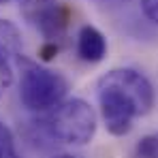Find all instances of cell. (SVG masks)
<instances>
[{
	"mask_svg": "<svg viewBox=\"0 0 158 158\" xmlns=\"http://www.w3.org/2000/svg\"><path fill=\"white\" fill-rule=\"evenodd\" d=\"M96 94L107 131L115 137L128 135L135 118L150 113L154 107L150 79L135 69H113L105 73L98 79Z\"/></svg>",
	"mask_w": 158,
	"mask_h": 158,
	"instance_id": "cell-1",
	"label": "cell"
},
{
	"mask_svg": "<svg viewBox=\"0 0 158 158\" xmlns=\"http://www.w3.org/2000/svg\"><path fill=\"white\" fill-rule=\"evenodd\" d=\"M47 139L66 145H85L96 132V113L81 98L60 101L49 113L36 122Z\"/></svg>",
	"mask_w": 158,
	"mask_h": 158,
	"instance_id": "cell-2",
	"label": "cell"
},
{
	"mask_svg": "<svg viewBox=\"0 0 158 158\" xmlns=\"http://www.w3.org/2000/svg\"><path fill=\"white\" fill-rule=\"evenodd\" d=\"M17 64L22 66L19 79V98L30 111H49L69 92V83L58 71L39 66L19 56Z\"/></svg>",
	"mask_w": 158,
	"mask_h": 158,
	"instance_id": "cell-3",
	"label": "cell"
},
{
	"mask_svg": "<svg viewBox=\"0 0 158 158\" xmlns=\"http://www.w3.org/2000/svg\"><path fill=\"white\" fill-rule=\"evenodd\" d=\"M22 15L30 26H34L49 43L64 36L69 26V11L58 0H19Z\"/></svg>",
	"mask_w": 158,
	"mask_h": 158,
	"instance_id": "cell-4",
	"label": "cell"
},
{
	"mask_svg": "<svg viewBox=\"0 0 158 158\" xmlns=\"http://www.w3.org/2000/svg\"><path fill=\"white\" fill-rule=\"evenodd\" d=\"M22 53V34L15 24L0 19V96L13 85L15 64Z\"/></svg>",
	"mask_w": 158,
	"mask_h": 158,
	"instance_id": "cell-5",
	"label": "cell"
},
{
	"mask_svg": "<svg viewBox=\"0 0 158 158\" xmlns=\"http://www.w3.org/2000/svg\"><path fill=\"white\" fill-rule=\"evenodd\" d=\"M77 53L83 62L96 64L107 56V39L94 26H81L77 34Z\"/></svg>",
	"mask_w": 158,
	"mask_h": 158,
	"instance_id": "cell-6",
	"label": "cell"
},
{
	"mask_svg": "<svg viewBox=\"0 0 158 158\" xmlns=\"http://www.w3.org/2000/svg\"><path fill=\"white\" fill-rule=\"evenodd\" d=\"M135 158H158V135L143 137L135 148Z\"/></svg>",
	"mask_w": 158,
	"mask_h": 158,
	"instance_id": "cell-7",
	"label": "cell"
},
{
	"mask_svg": "<svg viewBox=\"0 0 158 158\" xmlns=\"http://www.w3.org/2000/svg\"><path fill=\"white\" fill-rule=\"evenodd\" d=\"M0 158H19V154L15 152L13 135L2 122H0Z\"/></svg>",
	"mask_w": 158,
	"mask_h": 158,
	"instance_id": "cell-8",
	"label": "cell"
},
{
	"mask_svg": "<svg viewBox=\"0 0 158 158\" xmlns=\"http://www.w3.org/2000/svg\"><path fill=\"white\" fill-rule=\"evenodd\" d=\"M139 4H141L143 15H145L152 24L158 26V0H139Z\"/></svg>",
	"mask_w": 158,
	"mask_h": 158,
	"instance_id": "cell-9",
	"label": "cell"
},
{
	"mask_svg": "<svg viewBox=\"0 0 158 158\" xmlns=\"http://www.w3.org/2000/svg\"><path fill=\"white\" fill-rule=\"evenodd\" d=\"M53 158H77V156H71V154H58V156H53Z\"/></svg>",
	"mask_w": 158,
	"mask_h": 158,
	"instance_id": "cell-10",
	"label": "cell"
},
{
	"mask_svg": "<svg viewBox=\"0 0 158 158\" xmlns=\"http://www.w3.org/2000/svg\"><path fill=\"white\" fill-rule=\"evenodd\" d=\"M4 2H11V0H0V4H4Z\"/></svg>",
	"mask_w": 158,
	"mask_h": 158,
	"instance_id": "cell-11",
	"label": "cell"
}]
</instances>
